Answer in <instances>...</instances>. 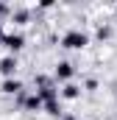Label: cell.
Masks as SVG:
<instances>
[{
  "mask_svg": "<svg viewBox=\"0 0 117 120\" xmlns=\"http://www.w3.org/2000/svg\"><path fill=\"white\" fill-rule=\"evenodd\" d=\"M75 95H78V90H75L73 84H70V87H64V98H75Z\"/></svg>",
  "mask_w": 117,
  "mask_h": 120,
  "instance_id": "cell-6",
  "label": "cell"
},
{
  "mask_svg": "<svg viewBox=\"0 0 117 120\" xmlns=\"http://www.w3.org/2000/svg\"><path fill=\"white\" fill-rule=\"evenodd\" d=\"M56 75H58V78H70V75H73V64L61 61V64L56 67Z\"/></svg>",
  "mask_w": 117,
  "mask_h": 120,
  "instance_id": "cell-2",
  "label": "cell"
},
{
  "mask_svg": "<svg viewBox=\"0 0 117 120\" xmlns=\"http://www.w3.org/2000/svg\"><path fill=\"white\" fill-rule=\"evenodd\" d=\"M22 87H20V81H6L3 84V92H20Z\"/></svg>",
  "mask_w": 117,
  "mask_h": 120,
  "instance_id": "cell-5",
  "label": "cell"
},
{
  "mask_svg": "<svg viewBox=\"0 0 117 120\" xmlns=\"http://www.w3.org/2000/svg\"><path fill=\"white\" fill-rule=\"evenodd\" d=\"M64 120H73V117H64Z\"/></svg>",
  "mask_w": 117,
  "mask_h": 120,
  "instance_id": "cell-7",
  "label": "cell"
},
{
  "mask_svg": "<svg viewBox=\"0 0 117 120\" xmlns=\"http://www.w3.org/2000/svg\"><path fill=\"white\" fill-rule=\"evenodd\" d=\"M14 67H17V61H14V59H3V61H0V70H3L6 75H11Z\"/></svg>",
  "mask_w": 117,
  "mask_h": 120,
  "instance_id": "cell-3",
  "label": "cell"
},
{
  "mask_svg": "<svg viewBox=\"0 0 117 120\" xmlns=\"http://www.w3.org/2000/svg\"><path fill=\"white\" fill-rule=\"evenodd\" d=\"M84 45H87V34L81 31H70L64 36V48H84Z\"/></svg>",
  "mask_w": 117,
  "mask_h": 120,
  "instance_id": "cell-1",
  "label": "cell"
},
{
  "mask_svg": "<svg viewBox=\"0 0 117 120\" xmlns=\"http://www.w3.org/2000/svg\"><path fill=\"white\" fill-rule=\"evenodd\" d=\"M6 45H8L11 50H17V48H22V36H8V39H6Z\"/></svg>",
  "mask_w": 117,
  "mask_h": 120,
  "instance_id": "cell-4",
  "label": "cell"
}]
</instances>
